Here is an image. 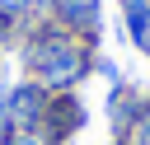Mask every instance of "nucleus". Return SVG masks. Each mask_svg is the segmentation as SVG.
Wrapping results in <instances>:
<instances>
[{
    "instance_id": "f03ea898",
    "label": "nucleus",
    "mask_w": 150,
    "mask_h": 145,
    "mask_svg": "<svg viewBox=\"0 0 150 145\" xmlns=\"http://www.w3.org/2000/svg\"><path fill=\"white\" fill-rule=\"evenodd\" d=\"M5 112H9V122L33 126V122H38V112H42V89H38V84H23V89L5 103Z\"/></svg>"
},
{
    "instance_id": "6e6552de",
    "label": "nucleus",
    "mask_w": 150,
    "mask_h": 145,
    "mask_svg": "<svg viewBox=\"0 0 150 145\" xmlns=\"http://www.w3.org/2000/svg\"><path fill=\"white\" fill-rule=\"evenodd\" d=\"M141 47H145V51H150V28H145V37H141Z\"/></svg>"
},
{
    "instance_id": "423d86ee",
    "label": "nucleus",
    "mask_w": 150,
    "mask_h": 145,
    "mask_svg": "<svg viewBox=\"0 0 150 145\" xmlns=\"http://www.w3.org/2000/svg\"><path fill=\"white\" fill-rule=\"evenodd\" d=\"M23 5H28V0H0V9H5V14H19Z\"/></svg>"
},
{
    "instance_id": "39448f33",
    "label": "nucleus",
    "mask_w": 150,
    "mask_h": 145,
    "mask_svg": "<svg viewBox=\"0 0 150 145\" xmlns=\"http://www.w3.org/2000/svg\"><path fill=\"white\" fill-rule=\"evenodd\" d=\"M0 140H9V112H5V103H0Z\"/></svg>"
},
{
    "instance_id": "7ed1b4c3",
    "label": "nucleus",
    "mask_w": 150,
    "mask_h": 145,
    "mask_svg": "<svg viewBox=\"0 0 150 145\" xmlns=\"http://www.w3.org/2000/svg\"><path fill=\"white\" fill-rule=\"evenodd\" d=\"M127 28H131L136 42L145 37V28H150V5H145V0H131V5H127Z\"/></svg>"
},
{
    "instance_id": "f257e3e1",
    "label": "nucleus",
    "mask_w": 150,
    "mask_h": 145,
    "mask_svg": "<svg viewBox=\"0 0 150 145\" xmlns=\"http://www.w3.org/2000/svg\"><path fill=\"white\" fill-rule=\"evenodd\" d=\"M33 65L47 84H66L70 75H80V51L75 42H61V37H47L42 51H33Z\"/></svg>"
},
{
    "instance_id": "20e7f679",
    "label": "nucleus",
    "mask_w": 150,
    "mask_h": 145,
    "mask_svg": "<svg viewBox=\"0 0 150 145\" xmlns=\"http://www.w3.org/2000/svg\"><path fill=\"white\" fill-rule=\"evenodd\" d=\"M61 14L70 19V23H80V28H89L98 14H94V0H61Z\"/></svg>"
},
{
    "instance_id": "0eeeda50",
    "label": "nucleus",
    "mask_w": 150,
    "mask_h": 145,
    "mask_svg": "<svg viewBox=\"0 0 150 145\" xmlns=\"http://www.w3.org/2000/svg\"><path fill=\"white\" fill-rule=\"evenodd\" d=\"M5 145H38V140H33V136H28V131H23V136H9V140H5Z\"/></svg>"
}]
</instances>
